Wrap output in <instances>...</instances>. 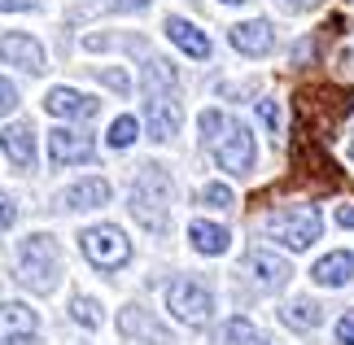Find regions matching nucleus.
<instances>
[{"label":"nucleus","mask_w":354,"mask_h":345,"mask_svg":"<svg viewBox=\"0 0 354 345\" xmlns=\"http://www.w3.org/2000/svg\"><path fill=\"white\" fill-rule=\"evenodd\" d=\"M197 122H201V136H206L210 149H214V162H219L227 175H250L254 171V153H258V149H254V136H250L245 122L219 114V109H206Z\"/></svg>","instance_id":"f257e3e1"},{"label":"nucleus","mask_w":354,"mask_h":345,"mask_svg":"<svg viewBox=\"0 0 354 345\" xmlns=\"http://www.w3.org/2000/svg\"><path fill=\"white\" fill-rule=\"evenodd\" d=\"M350 109H354L350 88H337V84H319L297 96V114H302V122H310L315 140H333L337 127L350 118Z\"/></svg>","instance_id":"f03ea898"},{"label":"nucleus","mask_w":354,"mask_h":345,"mask_svg":"<svg viewBox=\"0 0 354 345\" xmlns=\"http://www.w3.org/2000/svg\"><path fill=\"white\" fill-rule=\"evenodd\" d=\"M131 214L149 232H167L171 223V175L162 167H145L131 184Z\"/></svg>","instance_id":"7ed1b4c3"},{"label":"nucleus","mask_w":354,"mask_h":345,"mask_svg":"<svg viewBox=\"0 0 354 345\" xmlns=\"http://www.w3.org/2000/svg\"><path fill=\"white\" fill-rule=\"evenodd\" d=\"M18 280L31 288V293H53L62 280V250L57 241L35 232L18 245Z\"/></svg>","instance_id":"20e7f679"},{"label":"nucleus","mask_w":354,"mask_h":345,"mask_svg":"<svg viewBox=\"0 0 354 345\" xmlns=\"http://www.w3.org/2000/svg\"><path fill=\"white\" fill-rule=\"evenodd\" d=\"M324 232V218L315 205H289V210H276L267 218V236L280 241L284 250H310Z\"/></svg>","instance_id":"39448f33"},{"label":"nucleus","mask_w":354,"mask_h":345,"mask_svg":"<svg viewBox=\"0 0 354 345\" xmlns=\"http://www.w3.org/2000/svg\"><path fill=\"white\" fill-rule=\"evenodd\" d=\"M79 250H84V258L97 271H118V267H127V262H131V241L122 236V227H114V223L88 227L84 236H79Z\"/></svg>","instance_id":"423d86ee"},{"label":"nucleus","mask_w":354,"mask_h":345,"mask_svg":"<svg viewBox=\"0 0 354 345\" xmlns=\"http://www.w3.org/2000/svg\"><path fill=\"white\" fill-rule=\"evenodd\" d=\"M167 310L180 324L201 328L214 315V297H210L206 284H197V280H188V275H184V280H171V288H167Z\"/></svg>","instance_id":"0eeeda50"},{"label":"nucleus","mask_w":354,"mask_h":345,"mask_svg":"<svg viewBox=\"0 0 354 345\" xmlns=\"http://www.w3.org/2000/svg\"><path fill=\"white\" fill-rule=\"evenodd\" d=\"M39 319L26 301H0V345H35Z\"/></svg>","instance_id":"6e6552de"},{"label":"nucleus","mask_w":354,"mask_h":345,"mask_svg":"<svg viewBox=\"0 0 354 345\" xmlns=\"http://www.w3.org/2000/svg\"><path fill=\"white\" fill-rule=\"evenodd\" d=\"M180 101H175V92H153L145 96V122H149V136L153 140H171L175 131H180Z\"/></svg>","instance_id":"1a4fd4ad"},{"label":"nucleus","mask_w":354,"mask_h":345,"mask_svg":"<svg viewBox=\"0 0 354 345\" xmlns=\"http://www.w3.org/2000/svg\"><path fill=\"white\" fill-rule=\"evenodd\" d=\"M97 149L84 131H71V127H57L48 131V162L53 167H75V162H92Z\"/></svg>","instance_id":"9d476101"},{"label":"nucleus","mask_w":354,"mask_h":345,"mask_svg":"<svg viewBox=\"0 0 354 345\" xmlns=\"http://www.w3.org/2000/svg\"><path fill=\"white\" fill-rule=\"evenodd\" d=\"M0 57H5L9 66H18V71L26 75H39L44 71V48H39V39L13 31V35H0Z\"/></svg>","instance_id":"9b49d317"},{"label":"nucleus","mask_w":354,"mask_h":345,"mask_svg":"<svg viewBox=\"0 0 354 345\" xmlns=\"http://www.w3.org/2000/svg\"><path fill=\"white\" fill-rule=\"evenodd\" d=\"M227 39H232V48L245 53V57H267L271 44H276V31H271V22L254 18V22H236L227 31Z\"/></svg>","instance_id":"f8f14e48"},{"label":"nucleus","mask_w":354,"mask_h":345,"mask_svg":"<svg viewBox=\"0 0 354 345\" xmlns=\"http://www.w3.org/2000/svg\"><path fill=\"white\" fill-rule=\"evenodd\" d=\"M0 149H5V158L18 171H31L35 167V131H31V122H9V127L0 131Z\"/></svg>","instance_id":"ddd939ff"},{"label":"nucleus","mask_w":354,"mask_h":345,"mask_svg":"<svg viewBox=\"0 0 354 345\" xmlns=\"http://www.w3.org/2000/svg\"><path fill=\"white\" fill-rule=\"evenodd\" d=\"M118 333L145 341V345H171V333H167V328H162L149 310H140V306H127V310L118 315Z\"/></svg>","instance_id":"4468645a"},{"label":"nucleus","mask_w":354,"mask_h":345,"mask_svg":"<svg viewBox=\"0 0 354 345\" xmlns=\"http://www.w3.org/2000/svg\"><path fill=\"white\" fill-rule=\"evenodd\" d=\"M44 109L57 114V118H92L97 114V101L84 96V92H75V88H48L44 92Z\"/></svg>","instance_id":"2eb2a0df"},{"label":"nucleus","mask_w":354,"mask_h":345,"mask_svg":"<svg viewBox=\"0 0 354 345\" xmlns=\"http://www.w3.org/2000/svg\"><path fill=\"white\" fill-rule=\"evenodd\" d=\"M167 35H171V44L184 48L193 62H206V57H210V39L201 35L188 18H167Z\"/></svg>","instance_id":"dca6fc26"},{"label":"nucleus","mask_w":354,"mask_h":345,"mask_svg":"<svg viewBox=\"0 0 354 345\" xmlns=\"http://www.w3.org/2000/svg\"><path fill=\"white\" fill-rule=\"evenodd\" d=\"M188 241H193V250L206 254V258H219V254H227V245H232L227 227L206 223V218H193V223H188Z\"/></svg>","instance_id":"f3484780"},{"label":"nucleus","mask_w":354,"mask_h":345,"mask_svg":"<svg viewBox=\"0 0 354 345\" xmlns=\"http://www.w3.org/2000/svg\"><path fill=\"white\" fill-rule=\"evenodd\" d=\"M315 284H324V288H342V284H350L354 280V258L346 254V250H333V254H324L319 262H315Z\"/></svg>","instance_id":"a211bd4d"},{"label":"nucleus","mask_w":354,"mask_h":345,"mask_svg":"<svg viewBox=\"0 0 354 345\" xmlns=\"http://www.w3.org/2000/svg\"><path fill=\"white\" fill-rule=\"evenodd\" d=\"M110 201V184L105 179H79L62 192V205L66 210H97V205Z\"/></svg>","instance_id":"6ab92c4d"},{"label":"nucleus","mask_w":354,"mask_h":345,"mask_svg":"<svg viewBox=\"0 0 354 345\" xmlns=\"http://www.w3.org/2000/svg\"><path fill=\"white\" fill-rule=\"evenodd\" d=\"M245 262H250L254 280L263 284V288H280V284L293 275V271H289V262H284V258H276V254H267V250H254V254L245 258Z\"/></svg>","instance_id":"aec40b11"},{"label":"nucleus","mask_w":354,"mask_h":345,"mask_svg":"<svg viewBox=\"0 0 354 345\" xmlns=\"http://www.w3.org/2000/svg\"><path fill=\"white\" fill-rule=\"evenodd\" d=\"M280 319L284 324H289V328H297V333H310V328H319L324 324V310L315 306V301H289V306H284L280 310Z\"/></svg>","instance_id":"412c9836"},{"label":"nucleus","mask_w":354,"mask_h":345,"mask_svg":"<svg viewBox=\"0 0 354 345\" xmlns=\"http://www.w3.org/2000/svg\"><path fill=\"white\" fill-rule=\"evenodd\" d=\"M153 92H175V71L162 57H153L145 66V96H153Z\"/></svg>","instance_id":"4be33fe9"},{"label":"nucleus","mask_w":354,"mask_h":345,"mask_svg":"<svg viewBox=\"0 0 354 345\" xmlns=\"http://www.w3.org/2000/svg\"><path fill=\"white\" fill-rule=\"evenodd\" d=\"M223 337L232 341V345H267V337L258 333V328H254L250 319H241V315H236V319H227V328H223Z\"/></svg>","instance_id":"5701e85b"},{"label":"nucleus","mask_w":354,"mask_h":345,"mask_svg":"<svg viewBox=\"0 0 354 345\" xmlns=\"http://www.w3.org/2000/svg\"><path fill=\"white\" fill-rule=\"evenodd\" d=\"M136 131H140V122H136L131 114H122V118L110 122V136H105V140H110V149H131L136 144Z\"/></svg>","instance_id":"b1692460"},{"label":"nucleus","mask_w":354,"mask_h":345,"mask_svg":"<svg viewBox=\"0 0 354 345\" xmlns=\"http://www.w3.org/2000/svg\"><path fill=\"white\" fill-rule=\"evenodd\" d=\"M71 319L84 324L88 333H92V328H101V306H97L92 297H75V301H71Z\"/></svg>","instance_id":"393cba45"},{"label":"nucleus","mask_w":354,"mask_h":345,"mask_svg":"<svg viewBox=\"0 0 354 345\" xmlns=\"http://www.w3.org/2000/svg\"><path fill=\"white\" fill-rule=\"evenodd\" d=\"M201 205H210V210H227V205H232V188H227V184H206V188H201Z\"/></svg>","instance_id":"a878e982"},{"label":"nucleus","mask_w":354,"mask_h":345,"mask_svg":"<svg viewBox=\"0 0 354 345\" xmlns=\"http://www.w3.org/2000/svg\"><path fill=\"white\" fill-rule=\"evenodd\" d=\"M13 218H18V201H13L9 192H0V232L13 227Z\"/></svg>","instance_id":"bb28decb"},{"label":"nucleus","mask_w":354,"mask_h":345,"mask_svg":"<svg viewBox=\"0 0 354 345\" xmlns=\"http://www.w3.org/2000/svg\"><path fill=\"white\" fill-rule=\"evenodd\" d=\"M258 118H263L267 131H276V127H280V109H276V101H258Z\"/></svg>","instance_id":"cd10ccee"},{"label":"nucleus","mask_w":354,"mask_h":345,"mask_svg":"<svg viewBox=\"0 0 354 345\" xmlns=\"http://www.w3.org/2000/svg\"><path fill=\"white\" fill-rule=\"evenodd\" d=\"M337 341H342V345H354V310L342 315V324H337Z\"/></svg>","instance_id":"c85d7f7f"},{"label":"nucleus","mask_w":354,"mask_h":345,"mask_svg":"<svg viewBox=\"0 0 354 345\" xmlns=\"http://www.w3.org/2000/svg\"><path fill=\"white\" fill-rule=\"evenodd\" d=\"M13 105H18V92H13L9 79H0V114H9Z\"/></svg>","instance_id":"c756f323"},{"label":"nucleus","mask_w":354,"mask_h":345,"mask_svg":"<svg viewBox=\"0 0 354 345\" xmlns=\"http://www.w3.org/2000/svg\"><path fill=\"white\" fill-rule=\"evenodd\" d=\"M101 79H105L110 88H118V92H127V88H131V79L122 75V71H101Z\"/></svg>","instance_id":"7c9ffc66"},{"label":"nucleus","mask_w":354,"mask_h":345,"mask_svg":"<svg viewBox=\"0 0 354 345\" xmlns=\"http://www.w3.org/2000/svg\"><path fill=\"white\" fill-rule=\"evenodd\" d=\"M35 5H39V0H0V13H26Z\"/></svg>","instance_id":"2f4dec72"},{"label":"nucleus","mask_w":354,"mask_h":345,"mask_svg":"<svg viewBox=\"0 0 354 345\" xmlns=\"http://www.w3.org/2000/svg\"><path fill=\"white\" fill-rule=\"evenodd\" d=\"M337 223H342V227H354V205H337Z\"/></svg>","instance_id":"473e14b6"},{"label":"nucleus","mask_w":354,"mask_h":345,"mask_svg":"<svg viewBox=\"0 0 354 345\" xmlns=\"http://www.w3.org/2000/svg\"><path fill=\"white\" fill-rule=\"evenodd\" d=\"M149 5V0H114V9L118 13H131V9H145Z\"/></svg>","instance_id":"72a5a7b5"},{"label":"nucleus","mask_w":354,"mask_h":345,"mask_svg":"<svg viewBox=\"0 0 354 345\" xmlns=\"http://www.w3.org/2000/svg\"><path fill=\"white\" fill-rule=\"evenodd\" d=\"M223 5H245V0H223Z\"/></svg>","instance_id":"f704fd0d"},{"label":"nucleus","mask_w":354,"mask_h":345,"mask_svg":"<svg viewBox=\"0 0 354 345\" xmlns=\"http://www.w3.org/2000/svg\"><path fill=\"white\" fill-rule=\"evenodd\" d=\"M289 5H310V0H289Z\"/></svg>","instance_id":"c9c22d12"},{"label":"nucleus","mask_w":354,"mask_h":345,"mask_svg":"<svg viewBox=\"0 0 354 345\" xmlns=\"http://www.w3.org/2000/svg\"><path fill=\"white\" fill-rule=\"evenodd\" d=\"M350 162H354V140H350Z\"/></svg>","instance_id":"e433bc0d"}]
</instances>
